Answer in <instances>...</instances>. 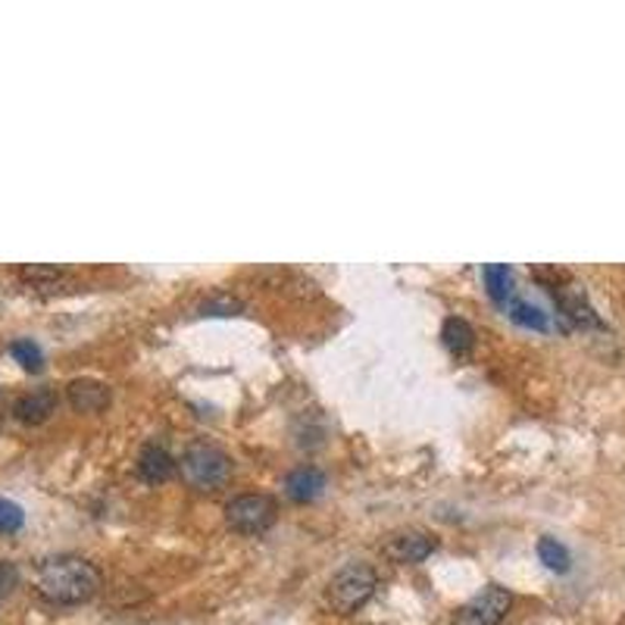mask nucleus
I'll return each mask as SVG.
<instances>
[{
	"label": "nucleus",
	"instance_id": "obj_1",
	"mask_svg": "<svg viewBox=\"0 0 625 625\" xmlns=\"http://www.w3.org/2000/svg\"><path fill=\"white\" fill-rule=\"evenodd\" d=\"M101 588V572L94 563L60 554L38 566V591L44 601L60 606H76L91 601Z\"/></svg>",
	"mask_w": 625,
	"mask_h": 625
},
{
	"label": "nucleus",
	"instance_id": "obj_2",
	"mask_svg": "<svg viewBox=\"0 0 625 625\" xmlns=\"http://www.w3.org/2000/svg\"><path fill=\"white\" fill-rule=\"evenodd\" d=\"M375 585H379V576H375L372 566H367V563H347L345 569H338L332 576L328 591H325V601H328V606L338 616H350V613H357L372 598Z\"/></svg>",
	"mask_w": 625,
	"mask_h": 625
},
{
	"label": "nucleus",
	"instance_id": "obj_3",
	"mask_svg": "<svg viewBox=\"0 0 625 625\" xmlns=\"http://www.w3.org/2000/svg\"><path fill=\"white\" fill-rule=\"evenodd\" d=\"M178 466H182L185 482L192 488H200V491H213L232 473L229 456L219 451V448H210V444H192L188 451L182 453Z\"/></svg>",
	"mask_w": 625,
	"mask_h": 625
},
{
	"label": "nucleus",
	"instance_id": "obj_4",
	"mask_svg": "<svg viewBox=\"0 0 625 625\" xmlns=\"http://www.w3.org/2000/svg\"><path fill=\"white\" fill-rule=\"evenodd\" d=\"M513 606V594L500 585H488L475 594L473 601L456 610L451 625H500Z\"/></svg>",
	"mask_w": 625,
	"mask_h": 625
},
{
	"label": "nucleus",
	"instance_id": "obj_5",
	"mask_svg": "<svg viewBox=\"0 0 625 625\" xmlns=\"http://www.w3.org/2000/svg\"><path fill=\"white\" fill-rule=\"evenodd\" d=\"M276 500L269 495H241L225 507L229 525L241 535H263L273 522H276Z\"/></svg>",
	"mask_w": 625,
	"mask_h": 625
},
{
	"label": "nucleus",
	"instance_id": "obj_6",
	"mask_svg": "<svg viewBox=\"0 0 625 625\" xmlns=\"http://www.w3.org/2000/svg\"><path fill=\"white\" fill-rule=\"evenodd\" d=\"M438 541L426 535V532H401L389 541V557L394 563H404V566H413V563L429 560L435 554Z\"/></svg>",
	"mask_w": 625,
	"mask_h": 625
},
{
	"label": "nucleus",
	"instance_id": "obj_7",
	"mask_svg": "<svg viewBox=\"0 0 625 625\" xmlns=\"http://www.w3.org/2000/svg\"><path fill=\"white\" fill-rule=\"evenodd\" d=\"M54 410H57V394H54V389L28 391V394H22L20 401L13 404L16 419L25 423V426H42V423H47V419L54 416Z\"/></svg>",
	"mask_w": 625,
	"mask_h": 625
},
{
	"label": "nucleus",
	"instance_id": "obj_8",
	"mask_svg": "<svg viewBox=\"0 0 625 625\" xmlns=\"http://www.w3.org/2000/svg\"><path fill=\"white\" fill-rule=\"evenodd\" d=\"M325 491V473L316 466H298L285 475V495L294 504H310Z\"/></svg>",
	"mask_w": 625,
	"mask_h": 625
},
{
	"label": "nucleus",
	"instance_id": "obj_9",
	"mask_svg": "<svg viewBox=\"0 0 625 625\" xmlns=\"http://www.w3.org/2000/svg\"><path fill=\"white\" fill-rule=\"evenodd\" d=\"M178 470L175 456L166 448L160 444H148L144 451L138 453V475L151 485H160V482H170Z\"/></svg>",
	"mask_w": 625,
	"mask_h": 625
},
{
	"label": "nucleus",
	"instance_id": "obj_10",
	"mask_svg": "<svg viewBox=\"0 0 625 625\" xmlns=\"http://www.w3.org/2000/svg\"><path fill=\"white\" fill-rule=\"evenodd\" d=\"M66 391H69V404L79 413H101L109 407V389L97 379H76Z\"/></svg>",
	"mask_w": 625,
	"mask_h": 625
},
{
	"label": "nucleus",
	"instance_id": "obj_11",
	"mask_svg": "<svg viewBox=\"0 0 625 625\" xmlns=\"http://www.w3.org/2000/svg\"><path fill=\"white\" fill-rule=\"evenodd\" d=\"M482 279H485V288H488L491 301L504 303V306L513 301V273H510V266L488 263V266H482Z\"/></svg>",
	"mask_w": 625,
	"mask_h": 625
},
{
	"label": "nucleus",
	"instance_id": "obj_12",
	"mask_svg": "<svg viewBox=\"0 0 625 625\" xmlns=\"http://www.w3.org/2000/svg\"><path fill=\"white\" fill-rule=\"evenodd\" d=\"M554 298L560 303L563 313L576 325H601V320L594 316V310L588 306V301H585V294L579 288H557Z\"/></svg>",
	"mask_w": 625,
	"mask_h": 625
},
{
	"label": "nucleus",
	"instance_id": "obj_13",
	"mask_svg": "<svg viewBox=\"0 0 625 625\" xmlns=\"http://www.w3.org/2000/svg\"><path fill=\"white\" fill-rule=\"evenodd\" d=\"M441 342H444V347L451 350L453 357H466L475 345L473 325L466 323V320H460V316L444 320V325H441Z\"/></svg>",
	"mask_w": 625,
	"mask_h": 625
},
{
	"label": "nucleus",
	"instance_id": "obj_14",
	"mask_svg": "<svg viewBox=\"0 0 625 625\" xmlns=\"http://www.w3.org/2000/svg\"><path fill=\"white\" fill-rule=\"evenodd\" d=\"M507 313H510V320L522 328H535V332H547V313L535 306V303L522 301V298H513V301L507 303Z\"/></svg>",
	"mask_w": 625,
	"mask_h": 625
},
{
	"label": "nucleus",
	"instance_id": "obj_15",
	"mask_svg": "<svg viewBox=\"0 0 625 625\" xmlns=\"http://www.w3.org/2000/svg\"><path fill=\"white\" fill-rule=\"evenodd\" d=\"M539 560L544 563L551 572H557V576H563V572L572 569V557H569L566 544H560L557 539H551V535L539 541Z\"/></svg>",
	"mask_w": 625,
	"mask_h": 625
},
{
	"label": "nucleus",
	"instance_id": "obj_16",
	"mask_svg": "<svg viewBox=\"0 0 625 625\" xmlns=\"http://www.w3.org/2000/svg\"><path fill=\"white\" fill-rule=\"evenodd\" d=\"M10 354H13V360H16L25 372H42L44 369L42 347L35 345V342H28V338L13 342V345H10Z\"/></svg>",
	"mask_w": 625,
	"mask_h": 625
},
{
	"label": "nucleus",
	"instance_id": "obj_17",
	"mask_svg": "<svg viewBox=\"0 0 625 625\" xmlns=\"http://www.w3.org/2000/svg\"><path fill=\"white\" fill-rule=\"evenodd\" d=\"M22 522H25V513H22L20 504L0 497V535H13V532H20Z\"/></svg>",
	"mask_w": 625,
	"mask_h": 625
},
{
	"label": "nucleus",
	"instance_id": "obj_18",
	"mask_svg": "<svg viewBox=\"0 0 625 625\" xmlns=\"http://www.w3.org/2000/svg\"><path fill=\"white\" fill-rule=\"evenodd\" d=\"M20 276L25 281H32V285H47V281L60 279V269H54V266H25V269H20Z\"/></svg>",
	"mask_w": 625,
	"mask_h": 625
},
{
	"label": "nucleus",
	"instance_id": "obj_19",
	"mask_svg": "<svg viewBox=\"0 0 625 625\" xmlns=\"http://www.w3.org/2000/svg\"><path fill=\"white\" fill-rule=\"evenodd\" d=\"M16 585H20V569H16V563L0 560V598L13 594Z\"/></svg>",
	"mask_w": 625,
	"mask_h": 625
},
{
	"label": "nucleus",
	"instance_id": "obj_20",
	"mask_svg": "<svg viewBox=\"0 0 625 625\" xmlns=\"http://www.w3.org/2000/svg\"><path fill=\"white\" fill-rule=\"evenodd\" d=\"M235 310H241L238 301H207L204 303V316H235Z\"/></svg>",
	"mask_w": 625,
	"mask_h": 625
},
{
	"label": "nucleus",
	"instance_id": "obj_21",
	"mask_svg": "<svg viewBox=\"0 0 625 625\" xmlns=\"http://www.w3.org/2000/svg\"><path fill=\"white\" fill-rule=\"evenodd\" d=\"M0 426H3V413H0Z\"/></svg>",
	"mask_w": 625,
	"mask_h": 625
}]
</instances>
